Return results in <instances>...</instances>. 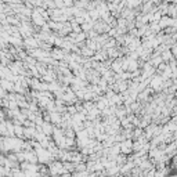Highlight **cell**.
<instances>
[{"label": "cell", "mask_w": 177, "mask_h": 177, "mask_svg": "<svg viewBox=\"0 0 177 177\" xmlns=\"http://www.w3.org/2000/svg\"><path fill=\"white\" fill-rule=\"evenodd\" d=\"M0 85H1V87H4L6 90H12V85L11 83H8V82H6V80H0Z\"/></svg>", "instance_id": "cell-1"}, {"label": "cell", "mask_w": 177, "mask_h": 177, "mask_svg": "<svg viewBox=\"0 0 177 177\" xmlns=\"http://www.w3.org/2000/svg\"><path fill=\"white\" fill-rule=\"evenodd\" d=\"M14 133H17L18 136H22V134H24V130L21 129L20 126H17V127H14Z\"/></svg>", "instance_id": "cell-2"}]
</instances>
